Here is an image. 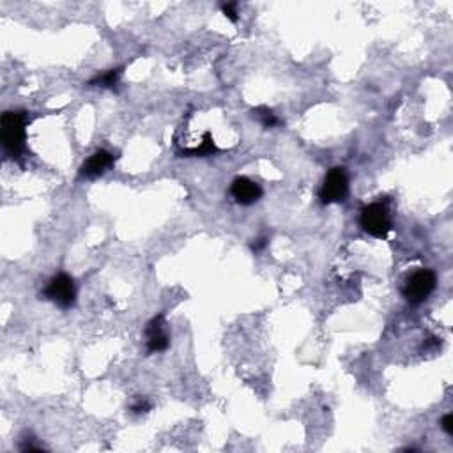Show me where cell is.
Listing matches in <instances>:
<instances>
[{
  "instance_id": "1",
  "label": "cell",
  "mask_w": 453,
  "mask_h": 453,
  "mask_svg": "<svg viewBox=\"0 0 453 453\" xmlns=\"http://www.w3.org/2000/svg\"><path fill=\"white\" fill-rule=\"evenodd\" d=\"M30 113L25 110H7L0 117V140L4 154L13 161H21L27 154V126Z\"/></svg>"
},
{
  "instance_id": "2",
  "label": "cell",
  "mask_w": 453,
  "mask_h": 453,
  "mask_svg": "<svg viewBox=\"0 0 453 453\" xmlns=\"http://www.w3.org/2000/svg\"><path fill=\"white\" fill-rule=\"evenodd\" d=\"M42 299L50 301L62 310H69L76 303V285L74 280L66 273H57L46 282L45 289L41 290Z\"/></svg>"
},
{
  "instance_id": "3",
  "label": "cell",
  "mask_w": 453,
  "mask_h": 453,
  "mask_svg": "<svg viewBox=\"0 0 453 453\" xmlns=\"http://www.w3.org/2000/svg\"><path fill=\"white\" fill-rule=\"evenodd\" d=\"M360 225L368 236L375 239H386L391 232V216H389L388 205L382 202H372L361 207Z\"/></svg>"
},
{
  "instance_id": "4",
  "label": "cell",
  "mask_w": 453,
  "mask_h": 453,
  "mask_svg": "<svg viewBox=\"0 0 453 453\" xmlns=\"http://www.w3.org/2000/svg\"><path fill=\"white\" fill-rule=\"evenodd\" d=\"M317 197L322 205L345 202V198L349 197V176L343 166H333L328 170Z\"/></svg>"
},
{
  "instance_id": "5",
  "label": "cell",
  "mask_w": 453,
  "mask_h": 453,
  "mask_svg": "<svg viewBox=\"0 0 453 453\" xmlns=\"http://www.w3.org/2000/svg\"><path fill=\"white\" fill-rule=\"evenodd\" d=\"M437 285V276L432 269H418L403 283L402 296L413 306L425 303Z\"/></svg>"
},
{
  "instance_id": "6",
  "label": "cell",
  "mask_w": 453,
  "mask_h": 453,
  "mask_svg": "<svg viewBox=\"0 0 453 453\" xmlns=\"http://www.w3.org/2000/svg\"><path fill=\"white\" fill-rule=\"evenodd\" d=\"M117 156L113 154L108 149H98V151L92 152L84 163H81L80 170H78V179L85 180H94L98 177H101L110 166L115 165Z\"/></svg>"
},
{
  "instance_id": "7",
  "label": "cell",
  "mask_w": 453,
  "mask_h": 453,
  "mask_svg": "<svg viewBox=\"0 0 453 453\" xmlns=\"http://www.w3.org/2000/svg\"><path fill=\"white\" fill-rule=\"evenodd\" d=\"M145 349L149 354L165 352L170 347V335L166 331L165 315L159 314L152 317L145 326Z\"/></svg>"
},
{
  "instance_id": "8",
  "label": "cell",
  "mask_w": 453,
  "mask_h": 453,
  "mask_svg": "<svg viewBox=\"0 0 453 453\" xmlns=\"http://www.w3.org/2000/svg\"><path fill=\"white\" fill-rule=\"evenodd\" d=\"M230 195L239 205H253L262 198L264 191H262L260 184L255 180L248 179V177H236L230 184Z\"/></svg>"
},
{
  "instance_id": "9",
  "label": "cell",
  "mask_w": 453,
  "mask_h": 453,
  "mask_svg": "<svg viewBox=\"0 0 453 453\" xmlns=\"http://www.w3.org/2000/svg\"><path fill=\"white\" fill-rule=\"evenodd\" d=\"M120 76H122V67H113V69L103 71L98 73L96 76H92L87 81V87H99V88H110V91H115L117 85H119Z\"/></svg>"
},
{
  "instance_id": "10",
  "label": "cell",
  "mask_w": 453,
  "mask_h": 453,
  "mask_svg": "<svg viewBox=\"0 0 453 453\" xmlns=\"http://www.w3.org/2000/svg\"><path fill=\"white\" fill-rule=\"evenodd\" d=\"M218 152V149H216L214 142H212V137L209 131H205L204 133V140H202L200 147H193V149H184L180 154L186 156V158H191V156H197V158H204V156H211V154H216Z\"/></svg>"
},
{
  "instance_id": "11",
  "label": "cell",
  "mask_w": 453,
  "mask_h": 453,
  "mask_svg": "<svg viewBox=\"0 0 453 453\" xmlns=\"http://www.w3.org/2000/svg\"><path fill=\"white\" fill-rule=\"evenodd\" d=\"M251 113H253L255 119L258 120V122L262 124V127H265V130H271V127H276L282 124V120L276 117V113H273V110H269L268 106H258V108H253L251 110Z\"/></svg>"
},
{
  "instance_id": "12",
  "label": "cell",
  "mask_w": 453,
  "mask_h": 453,
  "mask_svg": "<svg viewBox=\"0 0 453 453\" xmlns=\"http://www.w3.org/2000/svg\"><path fill=\"white\" fill-rule=\"evenodd\" d=\"M152 409V403L147 396H134L130 403V413L133 416H144Z\"/></svg>"
},
{
  "instance_id": "13",
  "label": "cell",
  "mask_w": 453,
  "mask_h": 453,
  "mask_svg": "<svg viewBox=\"0 0 453 453\" xmlns=\"http://www.w3.org/2000/svg\"><path fill=\"white\" fill-rule=\"evenodd\" d=\"M219 9L225 14V18L232 23H237L239 21V13H237V4L236 2H223L219 4Z\"/></svg>"
},
{
  "instance_id": "14",
  "label": "cell",
  "mask_w": 453,
  "mask_h": 453,
  "mask_svg": "<svg viewBox=\"0 0 453 453\" xmlns=\"http://www.w3.org/2000/svg\"><path fill=\"white\" fill-rule=\"evenodd\" d=\"M38 439L34 437V435H25V437H21V442H20V449L21 452H41L42 449V445H39V442H35Z\"/></svg>"
},
{
  "instance_id": "15",
  "label": "cell",
  "mask_w": 453,
  "mask_h": 453,
  "mask_svg": "<svg viewBox=\"0 0 453 453\" xmlns=\"http://www.w3.org/2000/svg\"><path fill=\"white\" fill-rule=\"evenodd\" d=\"M268 244H269L268 236L257 237V239H253V243H251V251H253V253H262V251L268 248Z\"/></svg>"
},
{
  "instance_id": "16",
  "label": "cell",
  "mask_w": 453,
  "mask_h": 453,
  "mask_svg": "<svg viewBox=\"0 0 453 453\" xmlns=\"http://www.w3.org/2000/svg\"><path fill=\"white\" fill-rule=\"evenodd\" d=\"M441 428L446 432V434L449 435V437H452V435H453V414L452 413H448V414H445V416H442Z\"/></svg>"
}]
</instances>
